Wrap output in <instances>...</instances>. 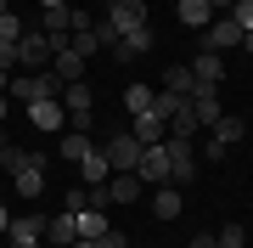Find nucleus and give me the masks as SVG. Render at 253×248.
I'll list each match as a JSON object with an SVG mask.
<instances>
[{"label": "nucleus", "instance_id": "f257e3e1", "mask_svg": "<svg viewBox=\"0 0 253 248\" xmlns=\"http://www.w3.org/2000/svg\"><path fill=\"white\" fill-rule=\"evenodd\" d=\"M11 186H17V198H40V192H45V152H17Z\"/></svg>", "mask_w": 253, "mask_h": 248}, {"label": "nucleus", "instance_id": "f03ea898", "mask_svg": "<svg viewBox=\"0 0 253 248\" xmlns=\"http://www.w3.org/2000/svg\"><path fill=\"white\" fill-rule=\"evenodd\" d=\"M163 152H169V175H174V186H186V181H197V147H191V136H163Z\"/></svg>", "mask_w": 253, "mask_h": 248}, {"label": "nucleus", "instance_id": "7ed1b4c3", "mask_svg": "<svg viewBox=\"0 0 253 248\" xmlns=\"http://www.w3.org/2000/svg\"><path fill=\"white\" fill-rule=\"evenodd\" d=\"M101 158L113 164V175H124V169H135V158H141V141L129 136V130H118V136L101 141Z\"/></svg>", "mask_w": 253, "mask_h": 248}, {"label": "nucleus", "instance_id": "20e7f679", "mask_svg": "<svg viewBox=\"0 0 253 248\" xmlns=\"http://www.w3.org/2000/svg\"><path fill=\"white\" fill-rule=\"evenodd\" d=\"M135 175H141V186H169V181H174V175H169V152H163V141H158V147H141Z\"/></svg>", "mask_w": 253, "mask_h": 248}, {"label": "nucleus", "instance_id": "39448f33", "mask_svg": "<svg viewBox=\"0 0 253 248\" xmlns=\"http://www.w3.org/2000/svg\"><path fill=\"white\" fill-rule=\"evenodd\" d=\"M6 248H45V220L40 214H11Z\"/></svg>", "mask_w": 253, "mask_h": 248}, {"label": "nucleus", "instance_id": "423d86ee", "mask_svg": "<svg viewBox=\"0 0 253 248\" xmlns=\"http://www.w3.org/2000/svg\"><path fill=\"white\" fill-rule=\"evenodd\" d=\"M186 101H191V119H197V130H214L219 113H225V107H219V85H197Z\"/></svg>", "mask_w": 253, "mask_h": 248}, {"label": "nucleus", "instance_id": "0eeeda50", "mask_svg": "<svg viewBox=\"0 0 253 248\" xmlns=\"http://www.w3.org/2000/svg\"><path fill=\"white\" fill-rule=\"evenodd\" d=\"M197 40H203V51H219V56H225L231 46H242V28H236V23L225 17V11H219V17H214V23H208V28H203V34H197Z\"/></svg>", "mask_w": 253, "mask_h": 248}, {"label": "nucleus", "instance_id": "6e6552de", "mask_svg": "<svg viewBox=\"0 0 253 248\" xmlns=\"http://www.w3.org/2000/svg\"><path fill=\"white\" fill-rule=\"evenodd\" d=\"M17 68H28V74L51 68V40H45V34H28V28H23V40H17Z\"/></svg>", "mask_w": 253, "mask_h": 248}, {"label": "nucleus", "instance_id": "1a4fd4ad", "mask_svg": "<svg viewBox=\"0 0 253 248\" xmlns=\"http://www.w3.org/2000/svg\"><path fill=\"white\" fill-rule=\"evenodd\" d=\"M129 136H135L141 147H158V141L169 136V124H163V119H158L152 107H146V113H129Z\"/></svg>", "mask_w": 253, "mask_h": 248}, {"label": "nucleus", "instance_id": "9d476101", "mask_svg": "<svg viewBox=\"0 0 253 248\" xmlns=\"http://www.w3.org/2000/svg\"><path fill=\"white\" fill-rule=\"evenodd\" d=\"M28 124H40V130H68V107L62 101H28Z\"/></svg>", "mask_w": 253, "mask_h": 248}, {"label": "nucleus", "instance_id": "9b49d317", "mask_svg": "<svg viewBox=\"0 0 253 248\" xmlns=\"http://www.w3.org/2000/svg\"><path fill=\"white\" fill-rule=\"evenodd\" d=\"M186 68H191V79H197V85H219V79H225V56H219V51H197Z\"/></svg>", "mask_w": 253, "mask_h": 248}, {"label": "nucleus", "instance_id": "f8f14e48", "mask_svg": "<svg viewBox=\"0 0 253 248\" xmlns=\"http://www.w3.org/2000/svg\"><path fill=\"white\" fill-rule=\"evenodd\" d=\"M174 17H180L186 28H197V34H203V28H208V23L219 17V11L208 6V0H174Z\"/></svg>", "mask_w": 253, "mask_h": 248}, {"label": "nucleus", "instance_id": "ddd939ff", "mask_svg": "<svg viewBox=\"0 0 253 248\" xmlns=\"http://www.w3.org/2000/svg\"><path fill=\"white\" fill-rule=\"evenodd\" d=\"M45 243H51V248H73V243H79V226H73V214H68V209L45 220Z\"/></svg>", "mask_w": 253, "mask_h": 248}, {"label": "nucleus", "instance_id": "4468645a", "mask_svg": "<svg viewBox=\"0 0 253 248\" xmlns=\"http://www.w3.org/2000/svg\"><path fill=\"white\" fill-rule=\"evenodd\" d=\"M79 175H84V186H107L113 181V164L101 158V147H90V152L79 158Z\"/></svg>", "mask_w": 253, "mask_h": 248}, {"label": "nucleus", "instance_id": "2eb2a0df", "mask_svg": "<svg viewBox=\"0 0 253 248\" xmlns=\"http://www.w3.org/2000/svg\"><path fill=\"white\" fill-rule=\"evenodd\" d=\"M56 101H62V107H68V119H73V113H90V101H96V96H90V85H84V79H68Z\"/></svg>", "mask_w": 253, "mask_h": 248}, {"label": "nucleus", "instance_id": "dca6fc26", "mask_svg": "<svg viewBox=\"0 0 253 248\" xmlns=\"http://www.w3.org/2000/svg\"><path fill=\"white\" fill-rule=\"evenodd\" d=\"M51 74L62 79V85H68V79H84V56L73 51V46H68V51H51Z\"/></svg>", "mask_w": 253, "mask_h": 248}, {"label": "nucleus", "instance_id": "f3484780", "mask_svg": "<svg viewBox=\"0 0 253 248\" xmlns=\"http://www.w3.org/2000/svg\"><path fill=\"white\" fill-rule=\"evenodd\" d=\"M107 198H113V203H135V198H141V175H135V169L113 175V181H107Z\"/></svg>", "mask_w": 253, "mask_h": 248}, {"label": "nucleus", "instance_id": "a211bd4d", "mask_svg": "<svg viewBox=\"0 0 253 248\" xmlns=\"http://www.w3.org/2000/svg\"><path fill=\"white\" fill-rule=\"evenodd\" d=\"M56 152H62L68 164H79V158L90 152V130H62V141H56Z\"/></svg>", "mask_w": 253, "mask_h": 248}, {"label": "nucleus", "instance_id": "6ab92c4d", "mask_svg": "<svg viewBox=\"0 0 253 248\" xmlns=\"http://www.w3.org/2000/svg\"><path fill=\"white\" fill-rule=\"evenodd\" d=\"M152 214H158V220H174V214H180V186H158V192H152Z\"/></svg>", "mask_w": 253, "mask_h": 248}, {"label": "nucleus", "instance_id": "aec40b11", "mask_svg": "<svg viewBox=\"0 0 253 248\" xmlns=\"http://www.w3.org/2000/svg\"><path fill=\"white\" fill-rule=\"evenodd\" d=\"M242 136H248V124L236 119V113H219V124H214V136H208V141H219V147H236Z\"/></svg>", "mask_w": 253, "mask_h": 248}, {"label": "nucleus", "instance_id": "412c9836", "mask_svg": "<svg viewBox=\"0 0 253 248\" xmlns=\"http://www.w3.org/2000/svg\"><path fill=\"white\" fill-rule=\"evenodd\" d=\"M152 40H158V34H152V28H141V34H124V40H118V46H113V51H118V56H124V62H135V56H146V51H152Z\"/></svg>", "mask_w": 253, "mask_h": 248}, {"label": "nucleus", "instance_id": "4be33fe9", "mask_svg": "<svg viewBox=\"0 0 253 248\" xmlns=\"http://www.w3.org/2000/svg\"><path fill=\"white\" fill-rule=\"evenodd\" d=\"M163 91H169V96H180V101H186L191 91H197V79H191V68H186V62H174V68H169V74H163Z\"/></svg>", "mask_w": 253, "mask_h": 248}, {"label": "nucleus", "instance_id": "5701e85b", "mask_svg": "<svg viewBox=\"0 0 253 248\" xmlns=\"http://www.w3.org/2000/svg\"><path fill=\"white\" fill-rule=\"evenodd\" d=\"M73 226H79V237H101V231H107L113 220H107L101 209H84V214H73Z\"/></svg>", "mask_w": 253, "mask_h": 248}, {"label": "nucleus", "instance_id": "b1692460", "mask_svg": "<svg viewBox=\"0 0 253 248\" xmlns=\"http://www.w3.org/2000/svg\"><path fill=\"white\" fill-rule=\"evenodd\" d=\"M152 96H158L152 85H141V79H135V85L124 91V113H146V107H152Z\"/></svg>", "mask_w": 253, "mask_h": 248}, {"label": "nucleus", "instance_id": "393cba45", "mask_svg": "<svg viewBox=\"0 0 253 248\" xmlns=\"http://www.w3.org/2000/svg\"><path fill=\"white\" fill-rule=\"evenodd\" d=\"M40 34H51V40L56 34H73V28H68V6H51L45 17H40Z\"/></svg>", "mask_w": 253, "mask_h": 248}, {"label": "nucleus", "instance_id": "a878e982", "mask_svg": "<svg viewBox=\"0 0 253 248\" xmlns=\"http://www.w3.org/2000/svg\"><path fill=\"white\" fill-rule=\"evenodd\" d=\"M17 40H23V17L6 11V17H0V46H17Z\"/></svg>", "mask_w": 253, "mask_h": 248}, {"label": "nucleus", "instance_id": "bb28decb", "mask_svg": "<svg viewBox=\"0 0 253 248\" xmlns=\"http://www.w3.org/2000/svg\"><path fill=\"white\" fill-rule=\"evenodd\" d=\"M225 17H231V23L248 34V28H253V0H231V11H225Z\"/></svg>", "mask_w": 253, "mask_h": 248}, {"label": "nucleus", "instance_id": "cd10ccee", "mask_svg": "<svg viewBox=\"0 0 253 248\" xmlns=\"http://www.w3.org/2000/svg\"><path fill=\"white\" fill-rule=\"evenodd\" d=\"M73 51H79L84 62H90V56L101 51V40H96V28H84V34H73Z\"/></svg>", "mask_w": 253, "mask_h": 248}, {"label": "nucleus", "instance_id": "c85d7f7f", "mask_svg": "<svg viewBox=\"0 0 253 248\" xmlns=\"http://www.w3.org/2000/svg\"><path fill=\"white\" fill-rule=\"evenodd\" d=\"M214 243L219 248H248V231L242 226H225V231H214Z\"/></svg>", "mask_w": 253, "mask_h": 248}, {"label": "nucleus", "instance_id": "c756f323", "mask_svg": "<svg viewBox=\"0 0 253 248\" xmlns=\"http://www.w3.org/2000/svg\"><path fill=\"white\" fill-rule=\"evenodd\" d=\"M62 209H68V214H84V209H90V192H84V186H73V192L62 198Z\"/></svg>", "mask_w": 253, "mask_h": 248}, {"label": "nucleus", "instance_id": "7c9ffc66", "mask_svg": "<svg viewBox=\"0 0 253 248\" xmlns=\"http://www.w3.org/2000/svg\"><path fill=\"white\" fill-rule=\"evenodd\" d=\"M96 248H129V237H124V231H118V226H107V231H101V237H90Z\"/></svg>", "mask_w": 253, "mask_h": 248}, {"label": "nucleus", "instance_id": "2f4dec72", "mask_svg": "<svg viewBox=\"0 0 253 248\" xmlns=\"http://www.w3.org/2000/svg\"><path fill=\"white\" fill-rule=\"evenodd\" d=\"M186 248H219V243H214V231H197V237H191Z\"/></svg>", "mask_w": 253, "mask_h": 248}, {"label": "nucleus", "instance_id": "473e14b6", "mask_svg": "<svg viewBox=\"0 0 253 248\" xmlns=\"http://www.w3.org/2000/svg\"><path fill=\"white\" fill-rule=\"evenodd\" d=\"M0 68H17V46H0Z\"/></svg>", "mask_w": 253, "mask_h": 248}, {"label": "nucleus", "instance_id": "72a5a7b5", "mask_svg": "<svg viewBox=\"0 0 253 248\" xmlns=\"http://www.w3.org/2000/svg\"><path fill=\"white\" fill-rule=\"evenodd\" d=\"M6 231H11V214H6V203H0V237H6Z\"/></svg>", "mask_w": 253, "mask_h": 248}, {"label": "nucleus", "instance_id": "f704fd0d", "mask_svg": "<svg viewBox=\"0 0 253 248\" xmlns=\"http://www.w3.org/2000/svg\"><path fill=\"white\" fill-rule=\"evenodd\" d=\"M11 91V68H0V96H6Z\"/></svg>", "mask_w": 253, "mask_h": 248}, {"label": "nucleus", "instance_id": "c9c22d12", "mask_svg": "<svg viewBox=\"0 0 253 248\" xmlns=\"http://www.w3.org/2000/svg\"><path fill=\"white\" fill-rule=\"evenodd\" d=\"M242 51H248V56H253V28H248V34H242Z\"/></svg>", "mask_w": 253, "mask_h": 248}, {"label": "nucleus", "instance_id": "e433bc0d", "mask_svg": "<svg viewBox=\"0 0 253 248\" xmlns=\"http://www.w3.org/2000/svg\"><path fill=\"white\" fill-rule=\"evenodd\" d=\"M51 6H68V0H40V11H51Z\"/></svg>", "mask_w": 253, "mask_h": 248}, {"label": "nucleus", "instance_id": "4c0bfd02", "mask_svg": "<svg viewBox=\"0 0 253 248\" xmlns=\"http://www.w3.org/2000/svg\"><path fill=\"white\" fill-rule=\"evenodd\" d=\"M208 6H214V11H231V0H208Z\"/></svg>", "mask_w": 253, "mask_h": 248}, {"label": "nucleus", "instance_id": "58836bf2", "mask_svg": "<svg viewBox=\"0 0 253 248\" xmlns=\"http://www.w3.org/2000/svg\"><path fill=\"white\" fill-rule=\"evenodd\" d=\"M113 6H146V0H113Z\"/></svg>", "mask_w": 253, "mask_h": 248}, {"label": "nucleus", "instance_id": "ea45409f", "mask_svg": "<svg viewBox=\"0 0 253 248\" xmlns=\"http://www.w3.org/2000/svg\"><path fill=\"white\" fill-rule=\"evenodd\" d=\"M0 124H6V96H0Z\"/></svg>", "mask_w": 253, "mask_h": 248}, {"label": "nucleus", "instance_id": "a19ab883", "mask_svg": "<svg viewBox=\"0 0 253 248\" xmlns=\"http://www.w3.org/2000/svg\"><path fill=\"white\" fill-rule=\"evenodd\" d=\"M6 11H11V6H6V0H0V17H6Z\"/></svg>", "mask_w": 253, "mask_h": 248}, {"label": "nucleus", "instance_id": "79ce46f5", "mask_svg": "<svg viewBox=\"0 0 253 248\" xmlns=\"http://www.w3.org/2000/svg\"><path fill=\"white\" fill-rule=\"evenodd\" d=\"M6 6H17V0H6Z\"/></svg>", "mask_w": 253, "mask_h": 248}, {"label": "nucleus", "instance_id": "37998d69", "mask_svg": "<svg viewBox=\"0 0 253 248\" xmlns=\"http://www.w3.org/2000/svg\"><path fill=\"white\" fill-rule=\"evenodd\" d=\"M84 6H96V0H84Z\"/></svg>", "mask_w": 253, "mask_h": 248}]
</instances>
